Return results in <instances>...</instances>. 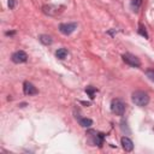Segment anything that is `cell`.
Segmentation results:
<instances>
[{
    "mask_svg": "<svg viewBox=\"0 0 154 154\" xmlns=\"http://www.w3.org/2000/svg\"><path fill=\"white\" fill-rule=\"evenodd\" d=\"M138 34H140L141 36H143L144 38H148V32H147L146 28H144L142 24H140V25H138Z\"/></svg>",
    "mask_w": 154,
    "mask_h": 154,
    "instance_id": "obj_15",
    "label": "cell"
},
{
    "mask_svg": "<svg viewBox=\"0 0 154 154\" xmlns=\"http://www.w3.org/2000/svg\"><path fill=\"white\" fill-rule=\"evenodd\" d=\"M11 60L14 64H22L28 60V54L24 51H17L11 55Z\"/></svg>",
    "mask_w": 154,
    "mask_h": 154,
    "instance_id": "obj_6",
    "label": "cell"
},
{
    "mask_svg": "<svg viewBox=\"0 0 154 154\" xmlns=\"http://www.w3.org/2000/svg\"><path fill=\"white\" fill-rule=\"evenodd\" d=\"M141 2H142V0H131V8H132L134 12L138 11V8L141 6Z\"/></svg>",
    "mask_w": 154,
    "mask_h": 154,
    "instance_id": "obj_14",
    "label": "cell"
},
{
    "mask_svg": "<svg viewBox=\"0 0 154 154\" xmlns=\"http://www.w3.org/2000/svg\"><path fill=\"white\" fill-rule=\"evenodd\" d=\"M96 91H97V89L94 88V87H91V85H88V87L85 88V93L89 95L90 99H94V95H95Z\"/></svg>",
    "mask_w": 154,
    "mask_h": 154,
    "instance_id": "obj_13",
    "label": "cell"
},
{
    "mask_svg": "<svg viewBox=\"0 0 154 154\" xmlns=\"http://www.w3.org/2000/svg\"><path fill=\"white\" fill-rule=\"evenodd\" d=\"M67 54H69V52H67L66 48H59V49L55 52V57H57L58 59H65V58L67 57Z\"/></svg>",
    "mask_w": 154,
    "mask_h": 154,
    "instance_id": "obj_11",
    "label": "cell"
},
{
    "mask_svg": "<svg viewBox=\"0 0 154 154\" xmlns=\"http://www.w3.org/2000/svg\"><path fill=\"white\" fill-rule=\"evenodd\" d=\"M77 29V23H61L59 24V31L63 35H70Z\"/></svg>",
    "mask_w": 154,
    "mask_h": 154,
    "instance_id": "obj_5",
    "label": "cell"
},
{
    "mask_svg": "<svg viewBox=\"0 0 154 154\" xmlns=\"http://www.w3.org/2000/svg\"><path fill=\"white\" fill-rule=\"evenodd\" d=\"M146 76H147L152 82H154V70H152V69L147 70V71H146Z\"/></svg>",
    "mask_w": 154,
    "mask_h": 154,
    "instance_id": "obj_16",
    "label": "cell"
},
{
    "mask_svg": "<svg viewBox=\"0 0 154 154\" xmlns=\"http://www.w3.org/2000/svg\"><path fill=\"white\" fill-rule=\"evenodd\" d=\"M123 61L125 63V64H128V65H130V66H132V67H140L141 66V61H140V59L135 55V54H131V53H125V54H123Z\"/></svg>",
    "mask_w": 154,
    "mask_h": 154,
    "instance_id": "obj_3",
    "label": "cell"
},
{
    "mask_svg": "<svg viewBox=\"0 0 154 154\" xmlns=\"http://www.w3.org/2000/svg\"><path fill=\"white\" fill-rule=\"evenodd\" d=\"M120 143H122V147H123V149L125 152H131L134 149V143H132V141L129 137H125V136L122 137Z\"/></svg>",
    "mask_w": 154,
    "mask_h": 154,
    "instance_id": "obj_8",
    "label": "cell"
},
{
    "mask_svg": "<svg viewBox=\"0 0 154 154\" xmlns=\"http://www.w3.org/2000/svg\"><path fill=\"white\" fill-rule=\"evenodd\" d=\"M38 40H40V42L43 43L45 46H49V45H52V42H53L52 37H51L49 35H46V34L40 35V36H38Z\"/></svg>",
    "mask_w": 154,
    "mask_h": 154,
    "instance_id": "obj_10",
    "label": "cell"
},
{
    "mask_svg": "<svg viewBox=\"0 0 154 154\" xmlns=\"http://www.w3.org/2000/svg\"><path fill=\"white\" fill-rule=\"evenodd\" d=\"M131 100L135 105L140 106V107H144L148 105L149 102V95L146 93V91H142V90H136L132 93L131 95Z\"/></svg>",
    "mask_w": 154,
    "mask_h": 154,
    "instance_id": "obj_1",
    "label": "cell"
},
{
    "mask_svg": "<svg viewBox=\"0 0 154 154\" xmlns=\"http://www.w3.org/2000/svg\"><path fill=\"white\" fill-rule=\"evenodd\" d=\"M125 109H126V105L120 99H113L112 100V102H111V111L114 114L122 117V116H124Z\"/></svg>",
    "mask_w": 154,
    "mask_h": 154,
    "instance_id": "obj_2",
    "label": "cell"
},
{
    "mask_svg": "<svg viewBox=\"0 0 154 154\" xmlns=\"http://www.w3.org/2000/svg\"><path fill=\"white\" fill-rule=\"evenodd\" d=\"M79 125L83 128H90L93 125V120L90 118H81L79 119Z\"/></svg>",
    "mask_w": 154,
    "mask_h": 154,
    "instance_id": "obj_12",
    "label": "cell"
},
{
    "mask_svg": "<svg viewBox=\"0 0 154 154\" xmlns=\"http://www.w3.org/2000/svg\"><path fill=\"white\" fill-rule=\"evenodd\" d=\"M5 35H7V36H10V35H14V31H6Z\"/></svg>",
    "mask_w": 154,
    "mask_h": 154,
    "instance_id": "obj_18",
    "label": "cell"
},
{
    "mask_svg": "<svg viewBox=\"0 0 154 154\" xmlns=\"http://www.w3.org/2000/svg\"><path fill=\"white\" fill-rule=\"evenodd\" d=\"M23 91H24L25 95H29V96L36 95V94L38 93V90L36 89V87H35L32 83L28 82V81H25V82L23 83Z\"/></svg>",
    "mask_w": 154,
    "mask_h": 154,
    "instance_id": "obj_7",
    "label": "cell"
},
{
    "mask_svg": "<svg viewBox=\"0 0 154 154\" xmlns=\"http://www.w3.org/2000/svg\"><path fill=\"white\" fill-rule=\"evenodd\" d=\"M88 135L93 138V141H91V146H99V147H101L102 144H103V138H105V134H102V132H96V131H94V130H90V131H88Z\"/></svg>",
    "mask_w": 154,
    "mask_h": 154,
    "instance_id": "obj_4",
    "label": "cell"
},
{
    "mask_svg": "<svg viewBox=\"0 0 154 154\" xmlns=\"http://www.w3.org/2000/svg\"><path fill=\"white\" fill-rule=\"evenodd\" d=\"M43 12L48 16H54L58 13V7L53 6V5H46V6H43Z\"/></svg>",
    "mask_w": 154,
    "mask_h": 154,
    "instance_id": "obj_9",
    "label": "cell"
},
{
    "mask_svg": "<svg viewBox=\"0 0 154 154\" xmlns=\"http://www.w3.org/2000/svg\"><path fill=\"white\" fill-rule=\"evenodd\" d=\"M14 6H16V0H8V7L12 10L14 8Z\"/></svg>",
    "mask_w": 154,
    "mask_h": 154,
    "instance_id": "obj_17",
    "label": "cell"
}]
</instances>
